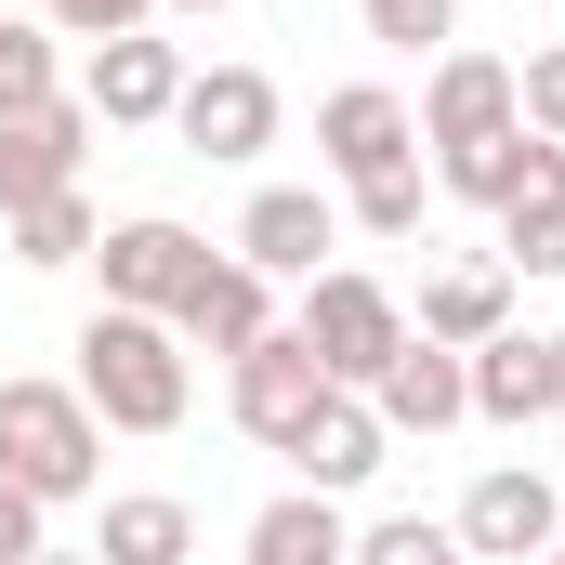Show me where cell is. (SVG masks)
<instances>
[{
	"instance_id": "obj_1",
	"label": "cell",
	"mask_w": 565,
	"mask_h": 565,
	"mask_svg": "<svg viewBox=\"0 0 565 565\" xmlns=\"http://www.w3.org/2000/svg\"><path fill=\"white\" fill-rule=\"evenodd\" d=\"M79 408H93L106 434H184V408H198V355H184V329H171V316L93 302V316H79Z\"/></svg>"
},
{
	"instance_id": "obj_3",
	"label": "cell",
	"mask_w": 565,
	"mask_h": 565,
	"mask_svg": "<svg viewBox=\"0 0 565 565\" xmlns=\"http://www.w3.org/2000/svg\"><path fill=\"white\" fill-rule=\"evenodd\" d=\"M289 329H302V355L329 369V395H369V382L408 355V302H395L382 277H355V264L302 277V316H289Z\"/></svg>"
},
{
	"instance_id": "obj_6",
	"label": "cell",
	"mask_w": 565,
	"mask_h": 565,
	"mask_svg": "<svg viewBox=\"0 0 565 565\" xmlns=\"http://www.w3.org/2000/svg\"><path fill=\"white\" fill-rule=\"evenodd\" d=\"M408 158H422V106L395 79H342L316 106V171L329 184H369V171H408Z\"/></svg>"
},
{
	"instance_id": "obj_14",
	"label": "cell",
	"mask_w": 565,
	"mask_h": 565,
	"mask_svg": "<svg viewBox=\"0 0 565 565\" xmlns=\"http://www.w3.org/2000/svg\"><path fill=\"white\" fill-rule=\"evenodd\" d=\"M460 382H473V422H500V434L553 422V329H500V342H473Z\"/></svg>"
},
{
	"instance_id": "obj_24",
	"label": "cell",
	"mask_w": 565,
	"mask_h": 565,
	"mask_svg": "<svg viewBox=\"0 0 565 565\" xmlns=\"http://www.w3.org/2000/svg\"><path fill=\"white\" fill-rule=\"evenodd\" d=\"M53 93H66V79H53V26L0 0V106H53Z\"/></svg>"
},
{
	"instance_id": "obj_16",
	"label": "cell",
	"mask_w": 565,
	"mask_h": 565,
	"mask_svg": "<svg viewBox=\"0 0 565 565\" xmlns=\"http://www.w3.org/2000/svg\"><path fill=\"white\" fill-rule=\"evenodd\" d=\"M369 408H382V434H460V422H473V382H460V355H447V342L408 329V355L369 382Z\"/></svg>"
},
{
	"instance_id": "obj_23",
	"label": "cell",
	"mask_w": 565,
	"mask_h": 565,
	"mask_svg": "<svg viewBox=\"0 0 565 565\" xmlns=\"http://www.w3.org/2000/svg\"><path fill=\"white\" fill-rule=\"evenodd\" d=\"M342 224H355V237H382V250H395V237H422V224H434L422 158H408V171H369V184H342Z\"/></svg>"
},
{
	"instance_id": "obj_26",
	"label": "cell",
	"mask_w": 565,
	"mask_h": 565,
	"mask_svg": "<svg viewBox=\"0 0 565 565\" xmlns=\"http://www.w3.org/2000/svg\"><path fill=\"white\" fill-rule=\"evenodd\" d=\"M369 13V40H395V53H447L460 40V0H355Z\"/></svg>"
},
{
	"instance_id": "obj_8",
	"label": "cell",
	"mask_w": 565,
	"mask_h": 565,
	"mask_svg": "<svg viewBox=\"0 0 565 565\" xmlns=\"http://www.w3.org/2000/svg\"><path fill=\"white\" fill-rule=\"evenodd\" d=\"M224 408H237V434H250V447H277V460H289V434L329 408V369L302 355V329H264V342L224 369Z\"/></svg>"
},
{
	"instance_id": "obj_30",
	"label": "cell",
	"mask_w": 565,
	"mask_h": 565,
	"mask_svg": "<svg viewBox=\"0 0 565 565\" xmlns=\"http://www.w3.org/2000/svg\"><path fill=\"white\" fill-rule=\"evenodd\" d=\"M158 13H171V26H211V13H237V0H158Z\"/></svg>"
},
{
	"instance_id": "obj_11",
	"label": "cell",
	"mask_w": 565,
	"mask_h": 565,
	"mask_svg": "<svg viewBox=\"0 0 565 565\" xmlns=\"http://www.w3.org/2000/svg\"><path fill=\"white\" fill-rule=\"evenodd\" d=\"M79 158H93V106H79V93H53V106H0V211L66 198Z\"/></svg>"
},
{
	"instance_id": "obj_5",
	"label": "cell",
	"mask_w": 565,
	"mask_h": 565,
	"mask_svg": "<svg viewBox=\"0 0 565 565\" xmlns=\"http://www.w3.org/2000/svg\"><path fill=\"white\" fill-rule=\"evenodd\" d=\"M79 106H93V132H171V106H184V40H93V66H79Z\"/></svg>"
},
{
	"instance_id": "obj_17",
	"label": "cell",
	"mask_w": 565,
	"mask_h": 565,
	"mask_svg": "<svg viewBox=\"0 0 565 565\" xmlns=\"http://www.w3.org/2000/svg\"><path fill=\"white\" fill-rule=\"evenodd\" d=\"M408 329L447 342V355H473V342L513 329V277H500V264H447V277H422V316H408Z\"/></svg>"
},
{
	"instance_id": "obj_34",
	"label": "cell",
	"mask_w": 565,
	"mask_h": 565,
	"mask_svg": "<svg viewBox=\"0 0 565 565\" xmlns=\"http://www.w3.org/2000/svg\"><path fill=\"white\" fill-rule=\"evenodd\" d=\"M540 565H565V526H553V553H540Z\"/></svg>"
},
{
	"instance_id": "obj_27",
	"label": "cell",
	"mask_w": 565,
	"mask_h": 565,
	"mask_svg": "<svg viewBox=\"0 0 565 565\" xmlns=\"http://www.w3.org/2000/svg\"><path fill=\"white\" fill-rule=\"evenodd\" d=\"M513 119H526L540 145H565V40H553V53H526V66H513Z\"/></svg>"
},
{
	"instance_id": "obj_7",
	"label": "cell",
	"mask_w": 565,
	"mask_h": 565,
	"mask_svg": "<svg viewBox=\"0 0 565 565\" xmlns=\"http://www.w3.org/2000/svg\"><path fill=\"white\" fill-rule=\"evenodd\" d=\"M93 264H106V302H119V316H171V302L198 289V264H211V237L171 224V211H132V224L93 237Z\"/></svg>"
},
{
	"instance_id": "obj_33",
	"label": "cell",
	"mask_w": 565,
	"mask_h": 565,
	"mask_svg": "<svg viewBox=\"0 0 565 565\" xmlns=\"http://www.w3.org/2000/svg\"><path fill=\"white\" fill-rule=\"evenodd\" d=\"M13 13H40V26H53V0H13Z\"/></svg>"
},
{
	"instance_id": "obj_2",
	"label": "cell",
	"mask_w": 565,
	"mask_h": 565,
	"mask_svg": "<svg viewBox=\"0 0 565 565\" xmlns=\"http://www.w3.org/2000/svg\"><path fill=\"white\" fill-rule=\"evenodd\" d=\"M0 473L53 513L106 487V422L79 408V382H0Z\"/></svg>"
},
{
	"instance_id": "obj_32",
	"label": "cell",
	"mask_w": 565,
	"mask_h": 565,
	"mask_svg": "<svg viewBox=\"0 0 565 565\" xmlns=\"http://www.w3.org/2000/svg\"><path fill=\"white\" fill-rule=\"evenodd\" d=\"M26 565H93V553H66V540H53V553H26Z\"/></svg>"
},
{
	"instance_id": "obj_21",
	"label": "cell",
	"mask_w": 565,
	"mask_h": 565,
	"mask_svg": "<svg viewBox=\"0 0 565 565\" xmlns=\"http://www.w3.org/2000/svg\"><path fill=\"white\" fill-rule=\"evenodd\" d=\"M526 171H540V132L513 119V132H487V145H460V158H434V184L447 198H473V211H513L526 198Z\"/></svg>"
},
{
	"instance_id": "obj_13",
	"label": "cell",
	"mask_w": 565,
	"mask_h": 565,
	"mask_svg": "<svg viewBox=\"0 0 565 565\" xmlns=\"http://www.w3.org/2000/svg\"><path fill=\"white\" fill-rule=\"evenodd\" d=\"M487 132H513V66L447 40L434 79H422V145H434V158H460V145H487Z\"/></svg>"
},
{
	"instance_id": "obj_10",
	"label": "cell",
	"mask_w": 565,
	"mask_h": 565,
	"mask_svg": "<svg viewBox=\"0 0 565 565\" xmlns=\"http://www.w3.org/2000/svg\"><path fill=\"white\" fill-rule=\"evenodd\" d=\"M250 277H329V250H342V198H316V184H264L250 211H237V237H224Z\"/></svg>"
},
{
	"instance_id": "obj_18",
	"label": "cell",
	"mask_w": 565,
	"mask_h": 565,
	"mask_svg": "<svg viewBox=\"0 0 565 565\" xmlns=\"http://www.w3.org/2000/svg\"><path fill=\"white\" fill-rule=\"evenodd\" d=\"M93 565H198V513L171 487H119L93 526Z\"/></svg>"
},
{
	"instance_id": "obj_19",
	"label": "cell",
	"mask_w": 565,
	"mask_h": 565,
	"mask_svg": "<svg viewBox=\"0 0 565 565\" xmlns=\"http://www.w3.org/2000/svg\"><path fill=\"white\" fill-rule=\"evenodd\" d=\"M237 565H355V526H342V500L289 487V500H264V513H250Z\"/></svg>"
},
{
	"instance_id": "obj_31",
	"label": "cell",
	"mask_w": 565,
	"mask_h": 565,
	"mask_svg": "<svg viewBox=\"0 0 565 565\" xmlns=\"http://www.w3.org/2000/svg\"><path fill=\"white\" fill-rule=\"evenodd\" d=\"M553 422H565V329H553Z\"/></svg>"
},
{
	"instance_id": "obj_28",
	"label": "cell",
	"mask_w": 565,
	"mask_h": 565,
	"mask_svg": "<svg viewBox=\"0 0 565 565\" xmlns=\"http://www.w3.org/2000/svg\"><path fill=\"white\" fill-rule=\"evenodd\" d=\"M53 26L66 40H132V26H158V0H53Z\"/></svg>"
},
{
	"instance_id": "obj_25",
	"label": "cell",
	"mask_w": 565,
	"mask_h": 565,
	"mask_svg": "<svg viewBox=\"0 0 565 565\" xmlns=\"http://www.w3.org/2000/svg\"><path fill=\"white\" fill-rule=\"evenodd\" d=\"M355 565H473V553L447 513H382V526H355Z\"/></svg>"
},
{
	"instance_id": "obj_22",
	"label": "cell",
	"mask_w": 565,
	"mask_h": 565,
	"mask_svg": "<svg viewBox=\"0 0 565 565\" xmlns=\"http://www.w3.org/2000/svg\"><path fill=\"white\" fill-rule=\"evenodd\" d=\"M0 224H13V264H40V277H53V264H93V237H106L79 184H66V198H26V211H0Z\"/></svg>"
},
{
	"instance_id": "obj_20",
	"label": "cell",
	"mask_w": 565,
	"mask_h": 565,
	"mask_svg": "<svg viewBox=\"0 0 565 565\" xmlns=\"http://www.w3.org/2000/svg\"><path fill=\"white\" fill-rule=\"evenodd\" d=\"M500 277H565V145H540L526 198L500 211Z\"/></svg>"
},
{
	"instance_id": "obj_29",
	"label": "cell",
	"mask_w": 565,
	"mask_h": 565,
	"mask_svg": "<svg viewBox=\"0 0 565 565\" xmlns=\"http://www.w3.org/2000/svg\"><path fill=\"white\" fill-rule=\"evenodd\" d=\"M26 553H53V500H26V487L0 473V565H26Z\"/></svg>"
},
{
	"instance_id": "obj_15",
	"label": "cell",
	"mask_w": 565,
	"mask_h": 565,
	"mask_svg": "<svg viewBox=\"0 0 565 565\" xmlns=\"http://www.w3.org/2000/svg\"><path fill=\"white\" fill-rule=\"evenodd\" d=\"M289 460H302V487H316V500H355V487L395 460V434H382V408H369V395H329L316 422L289 434Z\"/></svg>"
},
{
	"instance_id": "obj_9",
	"label": "cell",
	"mask_w": 565,
	"mask_h": 565,
	"mask_svg": "<svg viewBox=\"0 0 565 565\" xmlns=\"http://www.w3.org/2000/svg\"><path fill=\"white\" fill-rule=\"evenodd\" d=\"M171 132H184V158H264L277 145V79L264 66H184V106H171Z\"/></svg>"
},
{
	"instance_id": "obj_4",
	"label": "cell",
	"mask_w": 565,
	"mask_h": 565,
	"mask_svg": "<svg viewBox=\"0 0 565 565\" xmlns=\"http://www.w3.org/2000/svg\"><path fill=\"white\" fill-rule=\"evenodd\" d=\"M447 526H460V553H473V565H540V553H553V526H565V500H553L540 460H487L473 500H460Z\"/></svg>"
},
{
	"instance_id": "obj_12",
	"label": "cell",
	"mask_w": 565,
	"mask_h": 565,
	"mask_svg": "<svg viewBox=\"0 0 565 565\" xmlns=\"http://www.w3.org/2000/svg\"><path fill=\"white\" fill-rule=\"evenodd\" d=\"M171 329H184V355H224V369H237V355H250L264 329H289V316H277V277H250L237 250H211L198 289L171 302Z\"/></svg>"
}]
</instances>
